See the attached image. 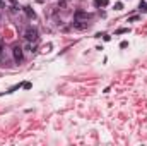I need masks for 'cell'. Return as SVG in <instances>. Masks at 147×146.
<instances>
[{
    "label": "cell",
    "instance_id": "6da1fadb",
    "mask_svg": "<svg viewBox=\"0 0 147 146\" xmlns=\"http://www.w3.org/2000/svg\"><path fill=\"white\" fill-rule=\"evenodd\" d=\"M12 55H14V60H16L17 64L22 62L24 55H22V48H21V45H14V46H12Z\"/></svg>",
    "mask_w": 147,
    "mask_h": 146
},
{
    "label": "cell",
    "instance_id": "7a4b0ae2",
    "mask_svg": "<svg viewBox=\"0 0 147 146\" xmlns=\"http://www.w3.org/2000/svg\"><path fill=\"white\" fill-rule=\"evenodd\" d=\"M24 38H26L28 41H36L38 40V29H34V28H28V29L24 31Z\"/></svg>",
    "mask_w": 147,
    "mask_h": 146
},
{
    "label": "cell",
    "instance_id": "3957f363",
    "mask_svg": "<svg viewBox=\"0 0 147 146\" xmlns=\"http://www.w3.org/2000/svg\"><path fill=\"white\" fill-rule=\"evenodd\" d=\"M92 17V14H87V12H84V10H77L75 12V19H80V21H89Z\"/></svg>",
    "mask_w": 147,
    "mask_h": 146
},
{
    "label": "cell",
    "instance_id": "277c9868",
    "mask_svg": "<svg viewBox=\"0 0 147 146\" xmlns=\"http://www.w3.org/2000/svg\"><path fill=\"white\" fill-rule=\"evenodd\" d=\"M74 28H77V29H87V28H89V23H87V21L75 19V21H74Z\"/></svg>",
    "mask_w": 147,
    "mask_h": 146
},
{
    "label": "cell",
    "instance_id": "5b68a950",
    "mask_svg": "<svg viewBox=\"0 0 147 146\" xmlns=\"http://www.w3.org/2000/svg\"><path fill=\"white\" fill-rule=\"evenodd\" d=\"M24 12H26V16H28V17H31V19H34V17H36L34 10H33L31 7H24Z\"/></svg>",
    "mask_w": 147,
    "mask_h": 146
},
{
    "label": "cell",
    "instance_id": "8992f818",
    "mask_svg": "<svg viewBox=\"0 0 147 146\" xmlns=\"http://www.w3.org/2000/svg\"><path fill=\"white\" fill-rule=\"evenodd\" d=\"M110 3V0H94V5L96 7H106Z\"/></svg>",
    "mask_w": 147,
    "mask_h": 146
},
{
    "label": "cell",
    "instance_id": "52a82bcc",
    "mask_svg": "<svg viewBox=\"0 0 147 146\" xmlns=\"http://www.w3.org/2000/svg\"><path fill=\"white\" fill-rule=\"evenodd\" d=\"M121 7H123V3H121V2H116V3H115V9H116V10H120Z\"/></svg>",
    "mask_w": 147,
    "mask_h": 146
},
{
    "label": "cell",
    "instance_id": "ba28073f",
    "mask_svg": "<svg viewBox=\"0 0 147 146\" xmlns=\"http://www.w3.org/2000/svg\"><path fill=\"white\" fill-rule=\"evenodd\" d=\"M140 10H147V3L146 2H140Z\"/></svg>",
    "mask_w": 147,
    "mask_h": 146
},
{
    "label": "cell",
    "instance_id": "9c48e42d",
    "mask_svg": "<svg viewBox=\"0 0 147 146\" xmlns=\"http://www.w3.org/2000/svg\"><path fill=\"white\" fill-rule=\"evenodd\" d=\"M22 88H24V89H29V88H31V83H24Z\"/></svg>",
    "mask_w": 147,
    "mask_h": 146
},
{
    "label": "cell",
    "instance_id": "30bf717a",
    "mask_svg": "<svg viewBox=\"0 0 147 146\" xmlns=\"http://www.w3.org/2000/svg\"><path fill=\"white\" fill-rule=\"evenodd\" d=\"M127 31H128V29H125V28H123V29H118L116 33H118V35H121V33H127Z\"/></svg>",
    "mask_w": 147,
    "mask_h": 146
},
{
    "label": "cell",
    "instance_id": "8fae6325",
    "mask_svg": "<svg viewBox=\"0 0 147 146\" xmlns=\"http://www.w3.org/2000/svg\"><path fill=\"white\" fill-rule=\"evenodd\" d=\"M16 2H17V0H10V3H12V5H16Z\"/></svg>",
    "mask_w": 147,
    "mask_h": 146
},
{
    "label": "cell",
    "instance_id": "7c38bea8",
    "mask_svg": "<svg viewBox=\"0 0 147 146\" xmlns=\"http://www.w3.org/2000/svg\"><path fill=\"white\" fill-rule=\"evenodd\" d=\"M0 52H2V43H0Z\"/></svg>",
    "mask_w": 147,
    "mask_h": 146
}]
</instances>
